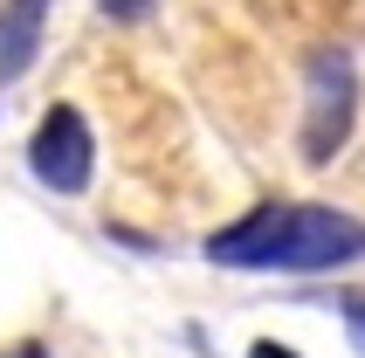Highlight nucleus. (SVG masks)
I'll return each mask as SVG.
<instances>
[{"label":"nucleus","mask_w":365,"mask_h":358,"mask_svg":"<svg viewBox=\"0 0 365 358\" xmlns=\"http://www.w3.org/2000/svg\"><path fill=\"white\" fill-rule=\"evenodd\" d=\"M365 255V220L338 214V207H317V200H297L283 220V248H276V269L289 276H317V269H345Z\"/></svg>","instance_id":"nucleus-1"},{"label":"nucleus","mask_w":365,"mask_h":358,"mask_svg":"<svg viewBox=\"0 0 365 358\" xmlns=\"http://www.w3.org/2000/svg\"><path fill=\"white\" fill-rule=\"evenodd\" d=\"M351 111H359V83H351V56L338 48H317L310 56V103H304V159L324 165L351 131Z\"/></svg>","instance_id":"nucleus-2"},{"label":"nucleus","mask_w":365,"mask_h":358,"mask_svg":"<svg viewBox=\"0 0 365 358\" xmlns=\"http://www.w3.org/2000/svg\"><path fill=\"white\" fill-rule=\"evenodd\" d=\"M28 165H35L41 186H56V193H83L90 186V124H83L76 103H56L48 118L35 124V145H28Z\"/></svg>","instance_id":"nucleus-3"},{"label":"nucleus","mask_w":365,"mask_h":358,"mask_svg":"<svg viewBox=\"0 0 365 358\" xmlns=\"http://www.w3.org/2000/svg\"><path fill=\"white\" fill-rule=\"evenodd\" d=\"M283 220H289V207H283V200H269V207L242 214L235 227H221V235L207 241V262H221V269H276V248H283Z\"/></svg>","instance_id":"nucleus-4"},{"label":"nucleus","mask_w":365,"mask_h":358,"mask_svg":"<svg viewBox=\"0 0 365 358\" xmlns=\"http://www.w3.org/2000/svg\"><path fill=\"white\" fill-rule=\"evenodd\" d=\"M41 21H48V0H0V76H21L35 62Z\"/></svg>","instance_id":"nucleus-5"},{"label":"nucleus","mask_w":365,"mask_h":358,"mask_svg":"<svg viewBox=\"0 0 365 358\" xmlns=\"http://www.w3.org/2000/svg\"><path fill=\"white\" fill-rule=\"evenodd\" d=\"M345 338H351V352L365 358V297H345Z\"/></svg>","instance_id":"nucleus-6"},{"label":"nucleus","mask_w":365,"mask_h":358,"mask_svg":"<svg viewBox=\"0 0 365 358\" xmlns=\"http://www.w3.org/2000/svg\"><path fill=\"white\" fill-rule=\"evenodd\" d=\"M152 0H103V14H118V21H138Z\"/></svg>","instance_id":"nucleus-7"},{"label":"nucleus","mask_w":365,"mask_h":358,"mask_svg":"<svg viewBox=\"0 0 365 358\" xmlns=\"http://www.w3.org/2000/svg\"><path fill=\"white\" fill-rule=\"evenodd\" d=\"M248 358H297L289 344H276V338H262V344H248Z\"/></svg>","instance_id":"nucleus-8"},{"label":"nucleus","mask_w":365,"mask_h":358,"mask_svg":"<svg viewBox=\"0 0 365 358\" xmlns=\"http://www.w3.org/2000/svg\"><path fill=\"white\" fill-rule=\"evenodd\" d=\"M0 358H48L41 344H14V352H0Z\"/></svg>","instance_id":"nucleus-9"}]
</instances>
